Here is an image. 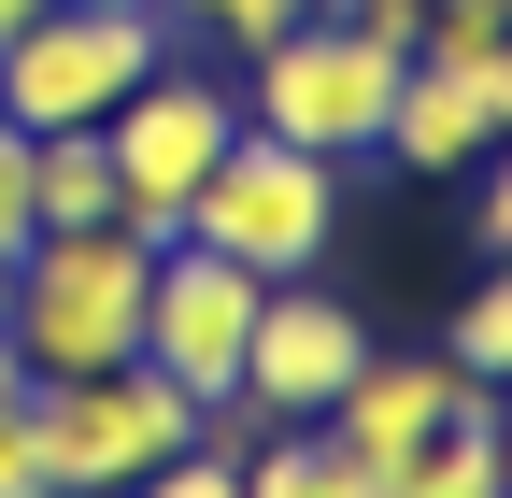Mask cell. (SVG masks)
I'll return each instance as SVG.
<instances>
[{
	"instance_id": "cell-5",
	"label": "cell",
	"mask_w": 512,
	"mask_h": 498,
	"mask_svg": "<svg viewBox=\"0 0 512 498\" xmlns=\"http://www.w3.org/2000/svg\"><path fill=\"white\" fill-rule=\"evenodd\" d=\"M171 57V15H86V0H43V15L0 43V129H100V114L128 100Z\"/></svg>"
},
{
	"instance_id": "cell-8",
	"label": "cell",
	"mask_w": 512,
	"mask_h": 498,
	"mask_svg": "<svg viewBox=\"0 0 512 498\" xmlns=\"http://www.w3.org/2000/svg\"><path fill=\"white\" fill-rule=\"evenodd\" d=\"M356 356H370V314L328 285H271L256 299V328H242V413H271V427H313L342 385H356Z\"/></svg>"
},
{
	"instance_id": "cell-17",
	"label": "cell",
	"mask_w": 512,
	"mask_h": 498,
	"mask_svg": "<svg viewBox=\"0 0 512 498\" xmlns=\"http://www.w3.org/2000/svg\"><path fill=\"white\" fill-rule=\"evenodd\" d=\"M128 498H242V470H228V456H200V442H185V456H157L143 484H128Z\"/></svg>"
},
{
	"instance_id": "cell-15",
	"label": "cell",
	"mask_w": 512,
	"mask_h": 498,
	"mask_svg": "<svg viewBox=\"0 0 512 498\" xmlns=\"http://www.w3.org/2000/svg\"><path fill=\"white\" fill-rule=\"evenodd\" d=\"M0 498H43V456H29V370L0 342Z\"/></svg>"
},
{
	"instance_id": "cell-4",
	"label": "cell",
	"mask_w": 512,
	"mask_h": 498,
	"mask_svg": "<svg viewBox=\"0 0 512 498\" xmlns=\"http://www.w3.org/2000/svg\"><path fill=\"white\" fill-rule=\"evenodd\" d=\"M242 129H271V143H313V157H370V129H384V100H399V57L384 43H356L342 15H299L285 43H256L242 57Z\"/></svg>"
},
{
	"instance_id": "cell-22",
	"label": "cell",
	"mask_w": 512,
	"mask_h": 498,
	"mask_svg": "<svg viewBox=\"0 0 512 498\" xmlns=\"http://www.w3.org/2000/svg\"><path fill=\"white\" fill-rule=\"evenodd\" d=\"M498 470H512V385H498Z\"/></svg>"
},
{
	"instance_id": "cell-11",
	"label": "cell",
	"mask_w": 512,
	"mask_h": 498,
	"mask_svg": "<svg viewBox=\"0 0 512 498\" xmlns=\"http://www.w3.org/2000/svg\"><path fill=\"white\" fill-rule=\"evenodd\" d=\"M29 214L43 228H114V143L100 129H43L29 143Z\"/></svg>"
},
{
	"instance_id": "cell-12",
	"label": "cell",
	"mask_w": 512,
	"mask_h": 498,
	"mask_svg": "<svg viewBox=\"0 0 512 498\" xmlns=\"http://www.w3.org/2000/svg\"><path fill=\"white\" fill-rule=\"evenodd\" d=\"M370 498H512V470H498V399H470L413 470H384Z\"/></svg>"
},
{
	"instance_id": "cell-18",
	"label": "cell",
	"mask_w": 512,
	"mask_h": 498,
	"mask_svg": "<svg viewBox=\"0 0 512 498\" xmlns=\"http://www.w3.org/2000/svg\"><path fill=\"white\" fill-rule=\"evenodd\" d=\"M470 228H484V257H512V143L470 157Z\"/></svg>"
},
{
	"instance_id": "cell-14",
	"label": "cell",
	"mask_w": 512,
	"mask_h": 498,
	"mask_svg": "<svg viewBox=\"0 0 512 498\" xmlns=\"http://www.w3.org/2000/svg\"><path fill=\"white\" fill-rule=\"evenodd\" d=\"M441 356H456V370H470L484 399L512 385V257H484V285L456 299V342H441Z\"/></svg>"
},
{
	"instance_id": "cell-3",
	"label": "cell",
	"mask_w": 512,
	"mask_h": 498,
	"mask_svg": "<svg viewBox=\"0 0 512 498\" xmlns=\"http://www.w3.org/2000/svg\"><path fill=\"white\" fill-rule=\"evenodd\" d=\"M200 442V399L171 370H86V385H29V456H43V498H128L157 456Z\"/></svg>"
},
{
	"instance_id": "cell-16",
	"label": "cell",
	"mask_w": 512,
	"mask_h": 498,
	"mask_svg": "<svg viewBox=\"0 0 512 498\" xmlns=\"http://www.w3.org/2000/svg\"><path fill=\"white\" fill-rule=\"evenodd\" d=\"M299 15H313V0H200V29H214L228 57H256V43H285Z\"/></svg>"
},
{
	"instance_id": "cell-1",
	"label": "cell",
	"mask_w": 512,
	"mask_h": 498,
	"mask_svg": "<svg viewBox=\"0 0 512 498\" xmlns=\"http://www.w3.org/2000/svg\"><path fill=\"white\" fill-rule=\"evenodd\" d=\"M143 271H157V242H128V228H43L15 257V314H0L15 370H29V385L128 370V356H143Z\"/></svg>"
},
{
	"instance_id": "cell-23",
	"label": "cell",
	"mask_w": 512,
	"mask_h": 498,
	"mask_svg": "<svg viewBox=\"0 0 512 498\" xmlns=\"http://www.w3.org/2000/svg\"><path fill=\"white\" fill-rule=\"evenodd\" d=\"M86 15H157V0H86Z\"/></svg>"
},
{
	"instance_id": "cell-6",
	"label": "cell",
	"mask_w": 512,
	"mask_h": 498,
	"mask_svg": "<svg viewBox=\"0 0 512 498\" xmlns=\"http://www.w3.org/2000/svg\"><path fill=\"white\" fill-rule=\"evenodd\" d=\"M228 129H242V100L214 72H171L157 57V72L100 114V143H114V228L128 242H185V185L228 157Z\"/></svg>"
},
{
	"instance_id": "cell-10",
	"label": "cell",
	"mask_w": 512,
	"mask_h": 498,
	"mask_svg": "<svg viewBox=\"0 0 512 498\" xmlns=\"http://www.w3.org/2000/svg\"><path fill=\"white\" fill-rule=\"evenodd\" d=\"M484 143H498V129H484V86H470V72H427V57H399V100H384L370 157L413 171V185H470Z\"/></svg>"
},
{
	"instance_id": "cell-21",
	"label": "cell",
	"mask_w": 512,
	"mask_h": 498,
	"mask_svg": "<svg viewBox=\"0 0 512 498\" xmlns=\"http://www.w3.org/2000/svg\"><path fill=\"white\" fill-rule=\"evenodd\" d=\"M29 15H43V0H0V43H15V29H29Z\"/></svg>"
},
{
	"instance_id": "cell-7",
	"label": "cell",
	"mask_w": 512,
	"mask_h": 498,
	"mask_svg": "<svg viewBox=\"0 0 512 498\" xmlns=\"http://www.w3.org/2000/svg\"><path fill=\"white\" fill-rule=\"evenodd\" d=\"M256 285L242 257H214V242H157L143 271V370H171L185 399H242V328H256Z\"/></svg>"
},
{
	"instance_id": "cell-20",
	"label": "cell",
	"mask_w": 512,
	"mask_h": 498,
	"mask_svg": "<svg viewBox=\"0 0 512 498\" xmlns=\"http://www.w3.org/2000/svg\"><path fill=\"white\" fill-rule=\"evenodd\" d=\"M470 86H484V129H498V143H512V43H498V57H484V72H470Z\"/></svg>"
},
{
	"instance_id": "cell-9",
	"label": "cell",
	"mask_w": 512,
	"mask_h": 498,
	"mask_svg": "<svg viewBox=\"0 0 512 498\" xmlns=\"http://www.w3.org/2000/svg\"><path fill=\"white\" fill-rule=\"evenodd\" d=\"M470 399H484V385H470L456 356H384V342H370V356H356V385L313 413V427H328V442H342V456L384 484V470H413V456H427V442H441V427H456Z\"/></svg>"
},
{
	"instance_id": "cell-19",
	"label": "cell",
	"mask_w": 512,
	"mask_h": 498,
	"mask_svg": "<svg viewBox=\"0 0 512 498\" xmlns=\"http://www.w3.org/2000/svg\"><path fill=\"white\" fill-rule=\"evenodd\" d=\"M43 214H29V129H0V257H29Z\"/></svg>"
},
{
	"instance_id": "cell-2",
	"label": "cell",
	"mask_w": 512,
	"mask_h": 498,
	"mask_svg": "<svg viewBox=\"0 0 512 498\" xmlns=\"http://www.w3.org/2000/svg\"><path fill=\"white\" fill-rule=\"evenodd\" d=\"M185 242H214V257H242L256 285H299L328 271L342 242V157L313 143H271V129H228V157L185 185Z\"/></svg>"
},
{
	"instance_id": "cell-13",
	"label": "cell",
	"mask_w": 512,
	"mask_h": 498,
	"mask_svg": "<svg viewBox=\"0 0 512 498\" xmlns=\"http://www.w3.org/2000/svg\"><path fill=\"white\" fill-rule=\"evenodd\" d=\"M242 498H370V470L328 442V427H271V442L242 456Z\"/></svg>"
}]
</instances>
